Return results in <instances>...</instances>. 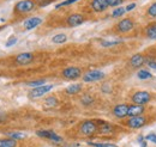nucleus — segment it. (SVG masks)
<instances>
[{
	"label": "nucleus",
	"instance_id": "23",
	"mask_svg": "<svg viewBox=\"0 0 156 147\" xmlns=\"http://www.w3.org/2000/svg\"><path fill=\"white\" fill-rule=\"evenodd\" d=\"M138 78L139 79H149V78H151V74L150 72H148V71H144V70H142V71H139L138 72Z\"/></svg>",
	"mask_w": 156,
	"mask_h": 147
},
{
	"label": "nucleus",
	"instance_id": "28",
	"mask_svg": "<svg viewBox=\"0 0 156 147\" xmlns=\"http://www.w3.org/2000/svg\"><path fill=\"white\" fill-rule=\"evenodd\" d=\"M76 1H78V0H65V1L60 2L59 5H57L55 7H57V9H59V7H62V6H69V5H72V4H75Z\"/></svg>",
	"mask_w": 156,
	"mask_h": 147
},
{
	"label": "nucleus",
	"instance_id": "9",
	"mask_svg": "<svg viewBox=\"0 0 156 147\" xmlns=\"http://www.w3.org/2000/svg\"><path fill=\"white\" fill-rule=\"evenodd\" d=\"M145 122H147L145 117H143V116H135V117H131L129 120V126L131 128H140V127H143L145 125Z\"/></svg>",
	"mask_w": 156,
	"mask_h": 147
},
{
	"label": "nucleus",
	"instance_id": "29",
	"mask_svg": "<svg viewBox=\"0 0 156 147\" xmlns=\"http://www.w3.org/2000/svg\"><path fill=\"white\" fill-rule=\"evenodd\" d=\"M108 2V6H112V7H115V6H119L124 2V0H107Z\"/></svg>",
	"mask_w": 156,
	"mask_h": 147
},
{
	"label": "nucleus",
	"instance_id": "17",
	"mask_svg": "<svg viewBox=\"0 0 156 147\" xmlns=\"http://www.w3.org/2000/svg\"><path fill=\"white\" fill-rule=\"evenodd\" d=\"M147 36L151 39H156V23L155 24H151L147 28V31H145Z\"/></svg>",
	"mask_w": 156,
	"mask_h": 147
},
{
	"label": "nucleus",
	"instance_id": "20",
	"mask_svg": "<svg viewBox=\"0 0 156 147\" xmlns=\"http://www.w3.org/2000/svg\"><path fill=\"white\" fill-rule=\"evenodd\" d=\"M66 39H67V37H66L65 34H58V35H55V36L52 38V42H53V43H57V44H61V43H64Z\"/></svg>",
	"mask_w": 156,
	"mask_h": 147
},
{
	"label": "nucleus",
	"instance_id": "5",
	"mask_svg": "<svg viewBox=\"0 0 156 147\" xmlns=\"http://www.w3.org/2000/svg\"><path fill=\"white\" fill-rule=\"evenodd\" d=\"M96 129H98V127H96L95 122H93V121H85V122L80 126V132H82L83 134H85V135H90V134L95 133Z\"/></svg>",
	"mask_w": 156,
	"mask_h": 147
},
{
	"label": "nucleus",
	"instance_id": "4",
	"mask_svg": "<svg viewBox=\"0 0 156 147\" xmlns=\"http://www.w3.org/2000/svg\"><path fill=\"white\" fill-rule=\"evenodd\" d=\"M53 89V85H43V86H39V87H35L33 91L30 92V98H37L41 97L43 94H46L47 92H49Z\"/></svg>",
	"mask_w": 156,
	"mask_h": 147
},
{
	"label": "nucleus",
	"instance_id": "13",
	"mask_svg": "<svg viewBox=\"0 0 156 147\" xmlns=\"http://www.w3.org/2000/svg\"><path fill=\"white\" fill-rule=\"evenodd\" d=\"M84 22V17L79 13H75V15H71L69 18H67V24L70 26H78L80 25L82 23Z\"/></svg>",
	"mask_w": 156,
	"mask_h": 147
},
{
	"label": "nucleus",
	"instance_id": "18",
	"mask_svg": "<svg viewBox=\"0 0 156 147\" xmlns=\"http://www.w3.org/2000/svg\"><path fill=\"white\" fill-rule=\"evenodd\" d=\"M15 139H0V147H16Z\"/></svg>",
	"mask_w": 156,
	"mask_h": 147
},
{
	"label": "nucleus",
	"instance_id": "25",
	"mask_svg": "<svg viewBox=\"0 0 156 147\" xmlns=\"http://www.w3.org/2000/svg\"><path fill=\"white\" fill-rule=\"evenodd\" d=\"M57 104H58V101L55 97H49L46 99V105H48V107H54Z\"/></svg>",
	"mask_w": 156,
	"mask_h": 147
},
{
	"label": "nucleus",
	"instance_id": "26",
	"mask_svg": "<svg viewBox=\"0 0 156 147\" xmlns=\"http://www.w3.org/2000/svg\"><path fill=\"white\" fill-rule=\"evenodd\" d=\"M148 15L150 17H156V2L150 5V7L148 9Z\"/></svg>",
	"mask_w": 156,
	"mask_h": 147
},
{
	"label": "nucleus",
	"instance_id": "10",
	"mask_svg": "<svg viewBox=\"0 0 156 147\" xmlns=\"http://www.w3.org/2000/svg\"><path fill=\"white\" fill-rule=\"evenodd\" d=\"M91 7L96 12H102V11L107 10V7H109V6H108L107 0H93L91 1Z\"/></svg>",
	"mask_w": 156,
	"mask_h": 147
},
{
	"label": "nucleus",
	"instance_id": "19",
	"mask_svg": "<svg viewBox=\"0 0 156 147\" xmlns=\"http://www.w3.org/2000/svg\"><path fill=\"white\" fill-rule=\"evenodd\" d=\"M80 89H82V86L79 84H72V85H70L66 89V92L69 94H76V93H78V92L80 91Z\"/></svg>",
	"mask_w": 156,
	"mask_h": 147
},
{
	"label": "nucleus",
	"instance_id": "11",
	"mask_svg": "<svg viewBox=\"0 0 156 147\" xmlns=\"http://www.w3.org/2000/svg\"><path fill=\"white\" fill-rule=\"evenodd\" d=\"M34 60V55L31 53H22L16 57V62L18 65H28Z\"/></svg>",
	"mask_w": 156,
	"mask_h": 147
},
{
	"label": "nucleus",
	"instance_id": "32",
	"mask_svg": "<svg viewBox=\"0 0 156 147\" xmlns=\"http://www.w3.org/2000/svg\"><path fill=\"white\" fill-rule=\"evenodd\" d=\"M17 42V38L16 37H10V39H7V42H6V47H11V46H13L15 43Z\"/></svg>",
	"mask_w": 156,
	"mask_h": 147
},
{
	"label": "nucleus",
	"instance_id": "27",
	"mask_svg": "<svg viewBox=\"0 0 156 147\" xmlns=\"http://www.w3.org/2000/svg\"><path fill=\"white\" fill-rule=\"evenodd\" d=\"M9 135H10V138H11V139H15V140L25 138V134H23V133H17V132H15V133H10Z\"/></svg>",
	"mask_w": 156,
	"mask_h": 147
},
{
	"label": "nucleus",
	"instance_id": "33",
	"mask_svg": "<svg viewBox=\"0 0 156 147\" xmlns=\"http://www.w3.org/2000/svg\"><path fill=\"white\" fill-rule=\"evenodd\" d=\"M94 147H118L115 145H111V144H91Z\"/></svg>",
	"mask_w": 156,
	"mask_h": 147
},
{
	"label": "nucleus",
	"instance_id": "24",
	"mask_svg": "<svg viewBox=\"0 0 156 147\" xmlns=\"http://www.w3.org/2000/svg\"><path fill=\"white\" fill-rule=\"evenodd\" d=\"M44 81H46V80L40 79V80H35V81L28 83V85H29V86H33V87H39V86H43V85H44Z\"/></svg>",
	"mask_w": 156,
	"mask_h": 147
},
{
	"label": "nucleus",
	"instance_id": "22",
	"mask_svg": "<svg viewBox=\"0 0 156 147\" xmlns=\"http://www.w3.org/2000/svg\"><path fill=\"white\" fill-rule=\"evenodd\" d=\"M125 12H126V9H124V7H118V9H115V10L113 11V13H112V17H114V18H118V17L122 16Z\"/></svg>",
	"mask_w": 156,
	"mask_h": 147
},
{
	"label": "nucleus",
	"instance_id": "35",
	"mask_svg": "<svg viewBox=\"0 0 156 147\" xmlns=\"http://www.w3.org/2000/svg\"><path fill=\"white\" fill-rule=\"evenodd\" d=\"M136 7V4L135 2H132V4H130L127 7H126V11H131V10H133Z\"/></svg>",
	"mask_w": 156,
	"mask_h": 147
},
{
	"label": "nucleus",
	"instance_id": "8",
	"mask_svg": "<svg viewBox=\"0 0 156 147\" xmlns=\"http://www.w3.org/2000/svg\"><path fill=\"white\" fill-rule=\"evenodd\" d=\"M133 28V22L130 18H125L118 23V30L120 32H127Z\"/></svg>",
	"mask_w": 156,
	"mask_h": 147
},
{
	"label": "nucleus",
	"instance_id": "16",
	"mask_svg": "<svg viewBox=\"0 0 156 147\" xmlns=\"http://www.w3.org/2000/svg\"><path fill=\"white\" fill-rule=\"evenodd\" d=\"M130 63H131L132 67H139V66H142L144 63V57L140 54H136V55H133L131 57Z\"/></svg>",
	"mask_w": 156,
	"mask_h": 147
},
{
	"label": "nucleus",
	"instance_id": "15",
	"mask_svg": "<svg viewBox=\"0 0 156 147\" xmlns=\"http://www.w3.org/2000/svg\"><path fill=\"white\" fill-rule=\"evenodd\" d=\"M143 111H144V109H143L142 105H138V104L131 105V107H129V116H131V117L140 116V114H142Z\"/></svg>",
	"mask_w": 156,
	"mask_h": 147
},
{
	"label": "nucleus",
	"instance_id": "3",
	"mask_svg": "<svg viewBox=\"0 0 156 147\" xmlns=\"http://www.w3.org/2000/svg\"><path fill=\"white\" fill-rule=\"evenodd\" d=\"M35 4L31 0H22L16 4V11L18 12H29L34 9Z\"/></svg>",
	"mask_w": 156,
	"mask_h": 147
},
{
	"label": "nucleus",
	"instance_id": "31",
	"mask_svg": "<svg viewBox=\"0 0 156 147\" xmlns=\"http://www.w3.org/2000/svg\"><path fill=\"white\" fill-rule=\"evenodd\" d=\"M111 130H112V126H109L107 123H102V126H101V132L102 133H109Z\"/></svg>",
	"mask_w": 156,
	"mask_h": 147
},
{
	"label": "nucleus",
	"instance_id": "12",
	"mask_svg": "<svg viewBox=\"0 0 156 147\" xmlns=\"http://www.w3.org/2000/svg\"><path fill=\"white\" fill-rule=\"evenodd\" d=\"M41 23H42V19L40 18V17H31V18L27 19L24 22V28L27 30H31V29L39 26Z\"/></svg>",
	"mask_w": 156,
	"mask_h": 147
},
{
	"label": "nucleus",
	"instance_id": "21",
	"mask_svg": "<svg viewBox=\"0 0 156 147\" xmlns=\"http://www.w3.org/2000/svg\"><path fill=\"white\" fill-rule=\"evenodd\" d=\"M119 43H121L120 39H114V41H102L101 42V46L102 47H113V46H117Z\"/></svg>",
	"mask_w": 156,
	"mask_h": 147
},
{
	"label": "nucleus",
	"instance_id": "2",
	"mask_svg": "<svg viewBox=\"0 0 156 147\" xmlns=\"http://www.w3.org/2000/svg\"><path fill=\"white\" fill-rule=\"evenodd\" d=\"M105 78V73L101 71H89L84 74L83 80L85 83H93V81H98L100 79Z\"/></svg>",
	"mask_w": 156,
	"mask_h": 147
},
{
	"label": "nucleus",
	"instance_id": "14",
	"mask_svg": "<svg viewBox=\"0 0 156 147\" xmlns=\"http://www.w3.org/2000/svg\"><path fill=\"white\" fill-rule=\"evenodd\" d=\"M114 115L119 117V118H121V117H125V116H127L129 115V107L126 105V104H119L117 105L115 108H114Z\"/></svg>",
	"mask_w": 156,
	"mask_h": 147
},
{
	"label": "nucleus",
	"instance_id": "30",
	"mask_svg": "<svg viewBox=\"0 0 156 147\" xmlns=\"http://www.w3.org/2000/svg\"><path fill=\"white\" fill-rule=\"evenodd\" d=\"M82 103L85 104V105L91 104V103H93V97H90V96H84V97L82 98Z\"/></svg>",
	"mask_w": 156,
	"mask_h": 147
},
{
	"label": "nucleus",
	"instance_id": "7",
	"mask_svg": "<svg viewBox=\"0 0 156 147\" xmlns=\"http://www.w3.org/2000/svg\"><path fill=\"white\" fill-rule=\"evenodd\" d=\"M62 75L66 78V79H77L78 77L80 75V70L78 67H69V68H65L62 71Z\"/></svg>",
	"mask_w": 156,
	"mask_h": 147
},
{
	"label": "nucleus",
	"instance_id": "1",
	"mask_svg": "<svg viewBox=\"0 0 156 147\" xmlns=\"http://www.w3.org/2000/svg\"><path fill=\"white\" fill-rule=\"evenodd\" d=\"M150 99H151V96H150L149 92H147V91H138L132 96L133 103H135V104H138V105H143V104L148 103Z\"/></svg>",
	"mask_w": 156,
	"mask_h": 147
},
{
	"label": "nucleus",
	"instance_id": "36",
	"mask_svg": "<svg viewBox=\"0 0 156 147\" xmlns=\"http://www.w3.org/2000/svg\"><path fill=\"white\" fill-rule=\"evenodd\" d=\"M148 65H149V67H150V68H153V70H156V62H149Z\"/></svg>",
	"mask_w": 156,
	"mask_h": 147
},
{
	"label": "nucleus",
	"instance_id": "6",
	"mask_svg": "<svg viewBox=\"0 0 156 147\" xmlns=\"http://www.w3.org/2000/svg\"><path fill=\"white\" fill-rule=\"evenodd\" d=\"M37 135L41 136V138H46V139H49L52 141H55V142H60L62 140L53 130H39L37 132Z\"/></svg>",
	"mask_w": 156,
	"mask_h": 147
},
{
	"label": "nucleus",
	"instance_id": "34",
	"mask_svg": "<svg viewBox=\"0 0 156 147\" xmlns=\"http://www.w3.org/2000/svg\"><path fill=\"white\" fill-rule=\"evenodd\" d=\"M147 140H149V141H151V142L156 144V135L155 134H149V135L147 136Z\"/></svg>",
	"mask_w": 156,
	"mask_h": 147
}]
</instances>
